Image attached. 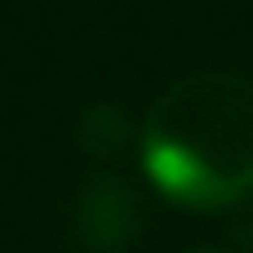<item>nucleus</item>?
Here are the masks:
<instances>
[{
  "label": "nucleus",
  "instance_id": "f257e3e1",
  "mask_svg": "<svg viewBox=\"0 0 253 253\" xmlns=\"http://www.w3.org/2000/svg\"><path fill=\"white\" fill-rule=\"evenodd\" d=\"M142 169L187 209H222L253 191V80L196 71L173 80L142 125Z\"/></svg>",
  "mask_w": 253,
  "mask_h": 253
},
{
  "label": "nucleus",
  "instance_id": "f03ea898",
  "mask_svg": "<svg viewBox=\"0 0 253 253\" xmlns=\"http://www.w3.org/2000/svg\"><path fill=\"white\" fill-rule=\"evenodd\" d=\"M133 231H138V200L120 182L98 178L80 200V236L98 253H120L133 240Z\"/></svg>",
  "mask_w": 253,
  "mask_h": 253
},
{
  "label": "nucleus",
  "instance_id": "7ed1b4c3",
  "mask_svg": "<svg viewBox=\"0 0 253 253\" xmlns=\"http://www.w3.org/2000/svg\"><path fill=\"white\" fill-rule=\"evenodd\" d=\"M191 253H218V249H191Z\"/></svg>",
  "mask_w": 253,
  "mask_h": 253
}]
</instances>
